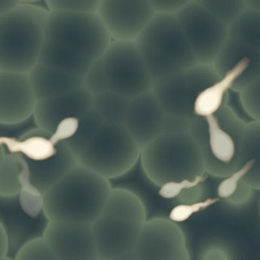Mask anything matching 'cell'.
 I'll return each instance as SVG.
<instances>
[{
	"label": "cell",
	"mask_w": 260,
	"mask_h": 260,
	"mask_svg": "<svg viewBox=\"0 0 260 260\" xmlns=\"http://www.w3.org/2000/svg\"><path fill=\"white\" fill-rule=\"evenodd\" d=\"M112 189L109 180L77 164L43 195L44 215L49 221L92 224Z\"/></svg>",
	"instance_id": "3"
},
{
	"label": "cell",
	"mask_w": 260,
	"mask_h": 260,
	"mask_svg": "<svg viewBox=\"0 0 260 260\" xmlns=\"http://www.w3.org/2000/svg\"><path fill=\"white\" fill-rule=\"evenodd\" d=\"M250 64L248 58H243L216 82L204 89L196 99L194 115L206 118L215 114L227 102L234 84L247 71Z\"/></svg>",
	"instance_id": "20"
},
{
	"label": "cell",
	"mask_w": 260,
	"mask_h": 260,
	"mask_svg": "<svg viewBox=\"0 0 260 260\" xmlns=\"http://www.w3.org/2000/svg\"><path fill=\"white\" fill-rule=\"evenodd\" d=\"M104 122L105 121L93 108L80 118V125L78 132L73 138L64 143L74 157L91 140Z\"/></svg>",
	"instance_id": "26"
},
{
	"label": "cell",
	"mask_w": 260,
	"mask_h": 260,
	"mask_svg": "<svg viewBox=\"0 0 260 260\" xmlns=\"http://www.w3.org/2000/svg\"><path fill=\"white\" fill-rule=\"evenodd\" d=\"M36 103L28 74L0 70V125L24 123L34 115Z\"/></svg>",
	"instance_id": "16"
},
{
	"label": "cell",
	"mask_w": 260,
	"mask_h": 260,
	"mask_svg": "<svg viewBox=\"0 0 260 260\" xmlns=\"http://www.w3.org/2000/svg\"><path fill=\"white\" fill-rule=\"evenodd\" d=\"M43 238L59 260H100L91 224L49 221Z\"/></svg>",
	"instance_id": "14"
},
{
	"label": "cell",
	"mask_w": 260,
	"mask_h": 260,
	"mask_svg": "<svg viewBox=\"0 0 260 260\" xmlns=\"http://www.w3.org/2000/svg\"><path fill=\"white\" fill-rule=\"evenodd\" d=\"M7 154L6 145H5L4 137H0V164L3 162L5 156Z\"/></svg>",
	"instance_id": "38"
},
{
	"label": "cell",
	"mask_w": 260,
	"mask_h": 260,
	"mask_svg": "<svg viewBox=\"0 0 260 260\" xmlns=\"http://www.w3.org/2000/svg\"><path fill=\"white\" fill-rule=\"evenodd\" d=\"M176 16L199 64L212 66L227 41L229 26L199 0H189Z\"/></svg>",
	"instance_id": "11"
},
{
	"label": "cell",
	"mask_w": 260,
	"mask_h": 260,
	"mask_svg": "<svg viewBox=\"0 0 260 260\" xmlns=\"http://www.w3.org/2000/svg\"><path fill=\"white\" fill-rule=\"evenodd\" d=\"M228 38L260 52V12L247 9L229 27Z\"/></svg>",
	"instance_id": "23"
},
{
	"label": "cell",
	"mask_w": 260,
	"mask_h": 260,
	"mask_svg": "<svg viewBox=\"0 0 260 260\" xmlns=\"http://www.w3.org/2000/svg\"><path fill=\"white\" fill-rule=\"evenodd\" d=\"M253 189L246 184L238 172L223 179L218 188L220 198L234 206H242L250 201Z\"/></svg>",
	"instance_id": "25"
},
{
	"label": "cell",
	"mask_w": 260,
	"mask_h": 260,
	"mask_svg": "<svg viewBox=\"0 0 260 260\" xmlns=\"http://www.w3.org/2000/svg\"><path fill=\"white\" fill-rule=\"evenodd\" d=\"M28 76L37 102L85 86V77L40 64L35 65Z\"/></svg>",
	"instance_id": "19"
},
{
	"label": "cell",
	"mask_w": 260,
	"mask_h": 260,
	"mask_svg": "<svg viewBox=\"0 0 260 260\" xmlns=\"http://www.w3.org/2000/svg\"><path fill=\"white\" fill-rule=\"evenodd\" d=\"M101 0H47L49 11L72 13H97Z\"/></svg>",
	"instance_id": "29"
},
{
	"label": "cell",
	"mask_w": 260,
	"mask_h": 260,
	"mask_svg": "<svg viewBox=\"0 0 260 260\" xmlns=\"http://www.w3.org/2000/svg\"><path fill=\"white\" fill-rule=\"evenodd\" d=\"M14 260H59L44 238L27 243L18 251Z\"/></svg>",
	"instance_id": "31"
},
{
	"label": "cell",
	"mask_w": 260,
	"mask_h": 260,
	"mask_svg": "<svg viewBox=\"0 0 260 260\" xmlns=\"http://www.w3.org/2000/svg\"><path fill=\"white\" fill-rule=\"evenodd\" d=\"M18 197L21 209L30 218L36 219L44 215L43 195L30 184L29 176L23 180Z\"/></svg>",
	"instance_id": "28"
},
{
	"label": "cell",
	"mask_w": 260,
	"mask_h": 260,
	"mask_svg": "<svg viewBox=\"0 0 260 260\" xmlns=\"http://www.w3.org/2000/svg\"><path fill=\"white\" fill-rule=\"evenodd\" d=\"M239 96L248 117L253 122H260V76L239 93Z\"/></svg>",
	"instance_id": "30"
},
{
	"label": "cell",
	"mask_w": 260,
	"mask_h": 260,
	"mask_svg": "<svg viewBox=\"0 0 260 260\" xmlns=\"http://www.w3.org/2000/svg\"><path fill=\"white\" fill-rule=\"evenodd\" d=\"M80 125V119L77 117H70L59 122L51 134V137L56 143H66L73 138Z\"/></svg>",
	"instance_id": "32"
},
{
	"label": "cell",
	"mask_w": 260,
	"mask_h": 260,
	"mask_svg": "<svg viewBox=\"0 0 260 260\" xmlns=\"http://www.w3.org/2000/svg\"><path fill=\"white\" fill-rule=\"evenodd\" d=\"M141 198L125 189H113L101 215L91 224L100 260H116L134 254L146 222Z\"/></svg>",
	"instance_id": "5"
},
{
	"label": "cell",
	"mask_w": 260,
	"mask_h": 260,
	"mask_svg": "<svg viewBox=\"0 0 260 260\" xmlns=\"http://www.w3.org/2000/svg\"><path fill=\"white\" fill-rule=\"evenodd\" d=\"M47 7L21 2L0 17V70L28 74L44 43Z\"/></svg>",
	"instance_id": "6"
},
{
	"label": "cell",
	"mask_w": 260,
	"mask_h": 260,
	"mask_svg": "<svg viewBox=\"0 0 260 260\" xmlns=\"http://www.w3.org/2000/svg\"><path fill=\"white\" fill-rule=\"evenodd\" d=\"M8 253V241L6 233L0 224V259L6 257Z\"/></svg>",
	"instance_id": "36"
},
{
	"label": "cell",
	"mask_w": 260,
	"mask_h": 260,
	"mask_svg": "<svg viewBox=\"0 0 260 260\" xmlns=\"http://www.w3.org/2000/svg\"><path fill=\"white\" fill-rule=\"evenodd\" d=\"M135 43L153 82L200 64L176 15L156 14Z\"/></svg>",
	"instance_id": "7"
},
{
	"label": "cell",
	"mask_w": 260,
	"mask_h": 260,
	"mask_svg": "<svg viewBox=\"0 0 260 260\" xmlns=\"http://www.w3.org/2000/svg\"><path fill=\"white\" fill-rule=\"evenodd\" d=\"M139 160L148 180L160 187L162 196H182L184 203L200 198L208 174L189 132L162 134L142 148Z\"/></svg>",
	"instance_id": "2"
},
{
	"label": "cell",
	"mask_w": 260,
	"mask_h": 260,
	"mask_svg": "<svg viewBox=\"0 0 260 260\" xmlns=\"http://www.w3.org/2000/svg\"><path fill=\"white\" fill-rule=\"evenodd\" d=\"M189 0H151V5L156 14L177 15Z\"/></svg>",
	"instance_id": "33"
},
{
	"label": "cell",
	"mask_w": 260,
	"mask_h": 260,
	"mask_svg": "<svg viewBox=\"0 0 260 260\" xmlns=\"http://www.w3.org/2000/svg\"><path fill=\"white\" fill-rule=\"evenodd\" d=\"M27 176L28 169L22 157L19 154L7 152L0 164V195H19L23 180Z\"/></svg>",
	"instance_id": "22"
},
{
	"label": "cell",
	"mask_w": 260,
	"mask_h": 260,
	"mask_svg": "<svg viewBox=\"0 0 260 260\" xmlns=\"http://www.w3.org/2000/svg\"><path fill=\"white\" fill-rule=\"evenodd\" d=\"M48 222L44 214L36 219L28 216L20 206L18 195H0V224L7 238V257L15 259L27 243L42 238Z\"/></svg>",
	"instance_id": "15"
},
{
	"label": "cell",
	"mask_w": 260,
	"mask_h": 260,
	"mask_svg": "<svg viewBox=\"0 0 260 260\" xmlns=\"http://www.w3.org/2000/svg\"><path fill=\"white\" fill-rule=\"evenodd\" d=\"M141 151L123 125L104 122L75 158L78 165L110 180L129 172Z\"/></svg>",
	"instance_id": "8"
},
{
	"label": "cell",
	"mask_w": 260,
	"mask_h": 260,
	"mask_svg": "<svg viewBox=\"0 0 260 260\" xmlns=\"http://www.w3.org/2000/svg\"><path fill=\"white\" fill-rule=\"evenodd\" d=\"M111 41L97 13L49 11L37 64L85 77Z\"/></svg>",
	"instance_id": "1"
},
{
	"label": "cell",
	"mask_w": 260,
	"mask_h": 260,
	"mask_svg": "<svg viewBox=\"0 0 260 260\" xmlns=\"http://www.w3.org/2000/svg\"><path fill=\"white\" fill-rule=\"evenodd\" d=\"M227 102L212 115L196 117L189 129L200 148L206 174L220 179L238 171L247 125Z\"/></svg>",
	"instance_id": "4"
},
{
	"label": "cell",
	"mask_w": 260,
	"mask_h": 260,
	"mask_svg": "<svg viewBox=\"0 0 260 260\" xmlns=\"http://www.w3.org/2000/svg\"><path fill=\"white\" fill-rule=\"evenodd\" d=\"M131 99L106 92L93 96V108L105 122L123 125Z\"/></svg>",
	"instance_id": "24"
},
{
	"label": "cell",
	"mask_w": 260,
	"mask_h": 260,
	"mask_svg": "<svg viewBox=\"0 0 260 260\" xmlns=\"http://www.w3.org/2000/svg\"><path fill=\"white\" fill-rule=\"evenodd\" d=\"M112 41L135 42L156 15L151 0H101L97 12Z\"/></svg>",
	"instance_id": "12"
},
{
	"label": "cell",
	"mask_w": 260,
	"mask_h": 260,
	"mask_svg": "<svg viewBox=\"0 0 260 260\" xmlns=\"http://www.w3.org/2000/svg\"><path fill=\"white\" fill-rule=\"evenodd\" d=\"M136 260H189L183 232L163 218L147 220L135 248Z\"/></svg>",
	"instance_id": "13"
},
{
	"label": "cell",
	"mask_w": 260,
	"mask_h": 260,
	"mask_svg": "<svg viewBox=\"0 0 260 260\" xmlns=\"http://www.w3.org/2000/svg\"><path fill=\"white\" fill-rule=\"evenodd\" d=\"M218 79L212 66L198 64L153 82L151 91L167 114L192 122L197 96Z\"/></svg>",
	"instance_id": "10"
},
{
	"label": "cell",
	"mask_w": 260,
	"mask_h": 260,
	"mask_svg": "<svg viewBox=\"0 0 260 260\" xmlns=\"http://www.w3.org/2000/svg\"><path fill=\"white\" fill-rule=\"evenodd\" d=\"M19 0H0V17L21 3Z\"/></svg>",
	"instance_id": "35"
},
{
	"label": "cell",
	"mask_w": 260,
	"mask_h": 260,
	"mask_svg": "<svg viewBox=\"0 0 260 260\" xmlns=\"http://www.w3.org/2000/svg\"><path fill=\"white\" fill-rule=\"evenodd\" d=\"M0 260H13V259H11V258L7 257V256H6V257L3 258V259H0Z\"/></svg>",
	"instance_id": "39"
},
{
	"label": "cell",
	"mask_w": 260,
	"mask_h": 260,
	"mask_svg": "<svg viewBox=\"0 0 260 260\" xmlns=\"http://www.w3.org/2000/svg\"><path fill=\"white\" fill-rule=\"evenodd\" d=\"M247 9H254L260 12V0H246Z\"/></svg>",
	"instance_id": "37"
},
{
	"label": "cell",
	"mask_w": 260,
	"mask_h": 260,
	"mask_svg": "<svg viewBox=\"0 0 260 260\" xmlns=\"http://www.w3.org/2000/svg\"><path fill=\"white\" fill-rule=\"evenodd\" d=\"M210 13L230 27L247 9L246 0H199Z\"/></svg>",
	"instance_id": "27"
},
{
	"label": "cell",
	"mask_w": 260,
	"mask_h": 260,
	"mask_svg": "<svg viewBox=\"0 0 260 260\" xmlns=\"http://www.w3.org/2000/svg\"><path fill=\"white\" fill-rule=\"evenodd\" d=\"M237 172L253 190H260V122H251L246 127Z\"/></svg>",
	"instance_id": "21"
},
{
	"label": "cell",
	"mask_w": 260,
	"mask_h": 260,
	"mask_svg": "<svg viewBox=\"0 0 260 260\" xmlns=\"http://www.w3.org/2000/svg\"><path fill=\"white\" fill-rule=\"evenodd\" d=\"M107 92L132 99L152 90L153 81L135 42L112 41L97 60Z\"/></svg>",
	"instance_id": "9"
},
{
	"label": "cell",
	"mask_w": 260,
	"mask_h": 260,
	"mask_svg": "<svg viewBox=\"0 0 260 260\" xmlns=\"http://www.w3.org/2000/svg\"><path fill=\"white\" fill-rule=\"evenodd\" d=\"M92 108L93 96L83 86L56 97L38 101L33 117L37 128L51 134L64 119H80Z\"/></svg>",
	"instance_id": "18"
},
{
	"label": "cell",
	"mask_w": 260,
	"mask_h": 260,
	"mask_svg": "<svg viewBox=\"0 0 260 260\" xmlns=\"http://www.w3.org/2000/svg\"><path fill=\"white\" fill-rule=\"evenodd\" d=\"M168 114L152 91L130 100L123 125L141 150L165 134Z\"/></svg>",
	"instance_id": "17"
},
{
	"label": "cell",
	"mask_w": 260,
	"mask_h": 260,
	"mask_svg": "<svg viewBox=\"0 0 260 260\" xmlns=\"http://www.w3.org/2000/svg\"><path fill=\"white\" fill-rule=\"evenodd\" d=\"M204 260H229L225 251L220 248H213L207 252Z\"/></svg>",
	"instance_id": "34"
}]
</instances>
